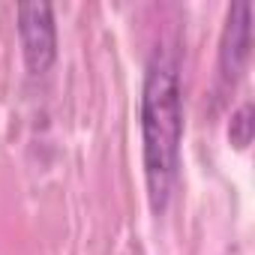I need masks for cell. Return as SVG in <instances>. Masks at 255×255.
<instances>
[{
	"instance_id": "1",
	"label": "cell",
	"mask_w": 255,
	"mask_h": 255,
	"mask_svg": "<svg viewBox=\"0 0 255 255\" xmlns=\"http://www.w3.org/2000/svg\"><path fill=\"white\" fill-rule=\"evenodd\" d=\"M183 138V90L180 63L171 51H153L141 84V159L147 177L150 207L162 213L168 207Z\"/></svg>"
},
{
	"instance_id": "2",
	"label": "cell",
	"mask_w": 255,
	"mask_h": 255,
	"mask_svg": "<svg viewBox=\"0 0 255 255\" xmlns=\"http://www.w3.org/2000/svg\"><path fill=\"white\" fill-rule=\"evenodd\" d=\"M18 39L24 48V63L33 75L48 72L57 57V27L51 3H21L18 6Z\"/></svg>"
},
{
	"instance_id": "3",
	"label": "cell",
	"mask_w": 255,
	"mask_h": 255,
	"mask_svg": "<svg viewBox=\"0 0 255 255\" xmlns=\"http://www.w3.org/2000/svg\"><path fill=\"white\" fill-rule=\"evenodd\" d=\"M249 21H252L249 3H234L228 9L225 30H222V48H219V75L228 84H234V78L243 72L249 60V33H252Z\"/></svg>"
},
{
	"instance_id": "4",
	"label": "cell",
	"mask_w": 255,
	"mask_h": 255,
	"mask_svg": "<svg viewBox=\"0 0 255 255\" xmlns=\"http://www.w3.org/2000/svg\"><path fill=\"white\" fill-rule=\"evenodd\" d=\"M228 138H231V144L240 147V150L252 141V105H249V102L234 111L231 126H228Z\"/></svg>"
}]
</instances>
